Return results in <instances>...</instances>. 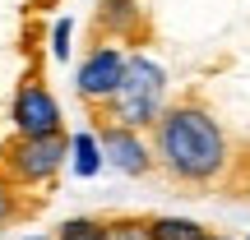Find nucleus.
Masks as SVG:
<instances>
[{
	"label": "nucleus",
	"instance_id": "20e7f679",
	"mask_svg": "<svg viewBox=\"0 0 250 240\" xmlns=\"http://www.w3.org/2000/svg\"><path fill=\"white\" fill-rule=\"evenodd\" d=\"M125 46L116 42H98L88 55L79 60V70H74V92H79L88 107H107L111 92L121 88V74H125Z\"/></svg>",
	"mask_w": 250,
	"mask_h": 240
},
{
	"label": "nucleus",
	"instance_id": "7ed1b4c3",
	"mask_svg": "<svg viewBox=\"0 0 250 240\" xmlns=\"http://www.w3.org/2000/svg\"><path fill=\"white\" fill-rule=\"evenodd\" d=\"M65 162H70V134H42V139L14 134L9 143H0V171L14 189L51 185Z\"/></svg>",
	"mask_w": 250,
	"mask_h": 240
},
{
	"label": "nucleus",
	"instance_id": "1a4fd4ad",
	"mask_svg": "<svg viewBox=\"0 0 250 240\" xmlns=\"http://www.w3.org/2000/svg\"><path fill=\"white\" fill-rule=\"evenodd\" d=\"M56 240H107V217H70L56 226Z\"/></svg>",
	"mask_w": 250,
	"mask_h": 240
},
{
	"label": "nucleus",
	"instance_id": "0eeeda50",
	"mask_svg": "<svg viewBox=\"0 0 250 240\" xmlns=\"http://www.w3.org/2000/svg\"><path fill=\"white\" fill-rule=\"evenodd\" d=\"M70 166H74V176H83V180H93L102 166H107V157H102V143H98V134H93V129L70 134Z\"/></svg>",
	"mask_w": 250,
	"mask_h": 240
},
{
	"label": "nucleus",
	"instance_id": "9b49d317",
	"mask_svg": "<svg viewBox=\"0 0 250 240\" xmlns=\"http://www.w3.org/2000/svg\"><path fill=\"white\" fill-rule=\"evenodd\" d=\"M23 217V203H19V189L9 185V180H0V231H5L9 222H19Z\"/></svg>",
	"mask_w": 250,
	"mask_h": 240
},
{
	"label": "nucleus",
	"instance_id": "ddd939ff",
	"mask_svg": "<svg viewBox=\"0 0 250 240\" xmlns=\"http://www.w3.org/2000/svg\"><path fill=\"white\" fill-rule=\"evenodd\" d=\"M70 37H74V23L70 18H56V28H51V55L56 60H70Z\"/></svg>",
	"mask_w": 250,
	"mask_h": 240
},
{
	"label": "nucleus",
	"instance_id": "f8f14e48",
	"mask_svg": "<svg viewBox=\"0 0 250 240\" xmlns=\"http://www.w3.org/2000/svg\"><path fill=\"white\" fill-rule=\"evenodd\" d=\"M107 240H148L144 236V217H111L107 222Z\"/></svg>",
	"mask_w": 250,
	"mask_h": 240
},
{
	"label": "nucleus",
	"instance_id": "9d476101",
	"mask_svg": "<svg viewBox=\"0 0 250 240\" xmlns=\"http://www.w3.org/2000/svg\"><path fill=\"white\" fill-rule=\"evenodd\" d=\"M139 18V9H134V0H102V23L111 28V37L130 33V23Z\"/></svg>",
	"mask_w": 250,
	"mask_h": 240
},
{
	"label": "nucleus",
	"instance_id": "6e6552de",
	"mask_svg": "<svg viewBox=\"0 0 250 240\" xmlns=\"http://www.w3.org/2000/svg\"><path fill=\"white\" fill-rule=\"evenodd\" d=\"M144 236L148 240H204V226H199L195 217L158 213V217H144Z\"/></svg>",
	"mask_w": 250,
	"mask_h": 240
},
{
	"label": "nucleus",
	"instance_id": "39448f33",
	"mask_svg": "<svg viewBox=\"0 0 250 240\" xmlns=\"http://www.w3.org/2000/svg\"><path fill=\"white\" fill-rule=\"evenodd\" d=\"M9 125H14V134H23V139L65 134V116H61V102H56V92L46 88V83H37V79L19 83L14 102H9Z\"/></svg>",
	"mask_w": 250,
	"mask_h": 240
},
{
	"label": "nucleus",
	"instance_id": "2eb2a0df",
	"mask_svg": "<svg viewBox=\"0 0 250 240\" xmlns=\"http://www.w3.org/2000/svg\"><path fill=\"white\" fill-rule=\"evenodd\" d=\"M23 240H56V236H23Z\"/></svg>",
	"mask_w": 250,
	"mask_h": 240
},
{
	"label": "nucleus",
	"instance_id": "dca6fc26",
	"mask_svg": "<svg viewBox=\"0 0 250 240\" xmlns=\"http://www.w3.org/2000/svg\"><path fill=\"white\" fill-rule=\"evenodd\" d=\"M246 199H250V180H246Z\"/></svg>",
	"mask_w": 250,
	"mask_h": 240
},
{
	"label": "nucleus",
	"instance_id": "f03ea898",
	"mask_svg": "<svg viewBox=\"0 0 250 240\" xmlns=\"http://www.w3.org/2000/svg\"><path fill=\"white\" fill-rule=\"evenodd\" d=\"M167 70L148 55H130L125 60V74H121V88L111 92V102L102 107L98 120H116V125H130L139 134H153V125L162 120L167 111Z\"/></svg>",
	"mask_w": 250,
	"mask_h": 240
},
{
	"label": "nucleus",
	"instance_id": "423d86ee",
	"mask_svg": "<svg viewBox=\"0 0 250 240\" xmlns=\"http://www.w3.org/2000/svg\"><path fill=\"white\" fill-rule=\"evenodd\" d=\"M98 143H102V157H107L111 171H121V176H148V171H158V157H153V139H144L139 129H130V125H116V120H98Z\"/></svg>",
	"mask_w": 250,
	"mask_h": 240
},
{
	"label": "nucleus",
	"instance_id": "f257e3e1",
	"mask_svg": "<svg viewBox=\"0 0 250 240\" xmlns=\"http://www.w3.org/2000/svg\"><path fill=\"white\" fill-rule=\"evenodd\" d=\"M153 157L176 185L208 189L232 171V139L204 102H171L153 125Z\"/></svg>",
	"mask_w": 250,
	"mask_h": 240
},
{
	"label": "nucleus",
	"instance_id": "4468645a",
	"mask_svg": "<svg viewBox=\"0 0 250 240\" xmlns=\"http://www.w3.org/2000/svg\"><path fill=\"white\" fill-rule=\"evenodd\" d=\"M204 240H232V236H218V231H204Z\"/></svg>",
	"mask_w": 250,
	"mask_h": 240
}]
</instances>
